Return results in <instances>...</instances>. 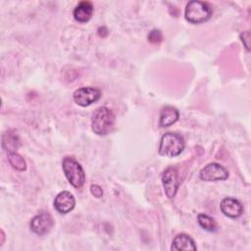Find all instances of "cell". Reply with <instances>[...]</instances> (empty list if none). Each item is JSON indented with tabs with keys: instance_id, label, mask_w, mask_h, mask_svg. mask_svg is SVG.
Masks as SVG:
<instances>
[{
	"instance_id": "7a4b0ae2",
	"label": "cell",
	"mask_w": 251,
	"mask_h": 251,
	"mask_svg": "<svg viewBox=\"0 0 251 251\" xmlns=\"http://www.w3.org/2000/svg\"><path fill=\"white\" fill-rule=\"evenodd\" d=\"M184 139L180 134L174 132L165 133L160 140L158 152L162 156L176 157L179 155L184 149Z\"/></svg>"
},
{
	"instance_id": "6da1fadb",
	"label": "cell",
	"mask_w": 251,
	"mask_h": 251,
	"mask_svg": "<svg viewBox=\"0 0 251 251\" xmlns=\"http://www.w3.org/2000/svg\"><path fill=\"white\" fill-rule=\"evenodd\" d=\"M115 124V115L109 108L102 106L97 108L92 114L91 128L98 135L108 134Z\"/></svg>"
},
{
	"instance_id": "d6986e66",
	"label": "cell",
	"mask_w": 251,
	"mask_h": 251,
	"mask_svg": "<svg viewBox=\"0 0 251 251\" xmlns=\"http://www.w3.org/2000/svg\"><path fill=\"white\" fill-rule=\"evenodd\" d=\"M90 191H91L92 195H94L97 198H99V197H101L103 195L102 188L99 185H97V184H92L90 186Z\"/></svg>"
},
{
	"instance_id": "5bb4252c",
	"label": "cell",
	"mask_w": 251,
	"mask_h": 251,
	"mask_svg": "<svg viewBox=\"0 0 251 251\" xmlns=\"http://www.w3.org/2000/svg\"><path fill=\"white\" fill-rule=\"evenodd\" d=\"M2 145L5 150H8V152H16L18 146H19V139L16 134L9 132H6L3 135Z\"/></svg>"
},
{
	"instance_id": "8992f818",
	"label": "cell",
	"mask_w": 251,
	"mask_h": 251,
	"mask_svg": "<svg viewBox=\"0 0 251 251\" xmlns=\"http://www.w3.org/2000/svg\"><path fill=\"white\" fill-rule=\"evenodd\" d=\"M100 97V89L91 86L80 87L74 92V101L81 107H86L93 104L94 102L98 101Z\"/></svg>"
},
{
	"instance_id": "7c38bea8",
	"label": "cell",
	"mask_w": 251,
	"mask_h": 251,
	"mask_svg": "<svg viewBox=\"0 0 251 251\" xmlns=\"http://www.w3.org/2000/svg\"><path fill=\"white\" fill-rule=\"evenodd\" d=\"M179 117L178 111L172 106H166L162 108L159 117V126L162 127L170 126L175 124Z\"/></svg>"
},
{
	"instance_id": "2e32d148",
	"label": "cell",
	"mask_w": 251,
	"mask_h": 251,
	"mask_svg": "<svg viewBox=\"0 0 251 251\" xmlns=\"http://www.w3.org/2000/svg\"><path fill=\"white\" fill-rule=\"evenodd\" d=\"M197 220L200 226L203 227L204 229L208 231H215L217 229V224L212 217L206 214H199L197 217Z\"/></svg>"
},
{
	"instance_id": "277c9868",
	"label": "cell",
	"mask_w": 251,
	"mask_h": 251,
	"mask_svg": "<svg viewBox=\"0 0 251 251\" xmlns=\"http://www.w3.org/2000/svg\"><path fill=\"white\" fill-rule=\"evenodd\" d=\"M64 174L75 188H80L85 181V174L80 164L73 157H65L62 163Z\"/></svg>"
},
{
	"instance_id": "4fadbf2b",
	"label": "cell",
	"mask_w": 251,
	"mask_h": 251,
	"mask_svg": "<svg viewBox=\"0 0 251 251\" xmlns=\"http://www.w3.org/2000/svg\"><path fill=\"white\" fill-rule=\"evenodd\" d=\"M171 249L176 250V251H178V250H196L197 247L195 245L194 240L188 234L179 233L174 238Z\"/></svg>"
},
{
	"instance_id": "9a60e30c",
	"label": "cell",
	"mask_w": 251,
	"mask_h": 251,
	"mask_svg": "<svg viewBox=\"0 0 251 251\" xmlns=\"http://www.w3.org/2000/svg\"><path fill=\"white\" fill-rule=\"evenodd\" d=\"M8 161L10 165L18 171H25L26 169L25 159L17 152H8Z\"/></svg>"
},
{
	"instance_id": "e0dca14e",
	"label": "cell",
	"mask_w": 251,
	"mask_h": 251,
	"mask_svg": "<svg viewBox=\"0 0 251 251\" xmlns=\"http://www.w3.org/2000/svg\"><path fill=\"white\" fill-rule=\"evenodd\" d=\"M162 32L159 29H152L148 34V40L151 43H159L162 41Z\"/></svg>"
},
{
	"instance_id": "ba28073f",
	"label": "cell",
	"mask_w": 251,
	"mask_h": 251,
	"mask_svg": "<svg viewBox=\"0 0 251 251\" xmlns=\"http://www.w3.org/2000/svg\"><path fill=\"white\" fill-rule=\"evenodd\" d=\"M29 226L30 229L34 233L38 235H44L51 230L54 226V221L49 213L41 212L32 218Z\"/></svg>"
},
{
	"instance_id": "52a82bcc",
	"label": "cell",
	"mask_w": 251,
	"mask_h": 251,
	"mask_svg": "<svg viewBox=\"0 0 251 251\" xmlns=\"http://www.w3.org/2000/svg\"><path fill=\"white\" fill-rule=\"evenodd\" d=\"M199 177L204 181L225 180L228 177V172L218 163H210L200 171Z\"/></svg>"
},
{
	"instance_id": "9c48e42d",
	"label": "cell",
	"mask_w": 251,
	"mask_h": 251,
	"mask_svg": "<svg viewBox=\"0 0 251 251\" xmlns=\"http://www.w3.org/2000/svg\"><path fill=\"white\" fill-rule=\"evenodd\" d=\"M75 205V199L74 195L69 191H61L54 199V207L61 214H67L71 212Z\"/></svg>"
},
{
	"instance_id": "8fae6325",
	"label": "cell",
	"mask_w": 251,
	"mask_h": 251,
	"mask_svg": "<svg viewBox=\"0 0 251 251\" xmlns=\"http://www.w3.org/2000/svg\"><path fill=\"white\" fill-rule=\"evenodd\" d=\"M93 14V5L89 1L79 2L74 10V18L79 23L88 22Z\"/></svg>"
},
{
	"instance_id": "ac0fdd59",
	"label": "cell",
	"mask_w": 251,
	"mask_h": 251,
	"mask_svg": "<svg viewBox=\"0 0 251 251\" xmlns=\"http://www.w3.org/2000/svg\"><path fill=\"white\" fill-rule=\"evenodd\" d=\"M249 37H250V32H249L248 30L243 31V32L240 34L241 41H242V43L244 44V47L246 48V50H248V51H249Z\"/></svg>"
},
{
	"instance_id": "5b68a950",
	"label": "cell",
	"mask_w": 251,
	"mask_h": 251,
	"mask_svg": "<svg viewBox=\"0 0 251 251\" xmlns=\"http://www.w3.org/2000/svg\"><path fill=\"white\" fill-rule=\"evenodd\" d=\"M165 193L169 199H173L176 196L177 188L179 186V178L177 170L175 167L167 168L161 176Z\"/></svg>"
},
{
	"instance_id": "30bf717a",
	"label": "cell",
	"mask_w": 251,
	"mask_h": 251,
	"mask_svg": "<svg viewBox=\"0 0 251 251\" xmlns=\"http://www.w3.org/2000/svg\"><path fill=\"white\" fill-rule=\"evenodd\" d=\"M221 211L223 214L229 218H238L243 212L241 203L234 198H225L221 202Z\"/></svg>"
},
{
	"instance_id": "3957f363",
	"label": "cell",
	"mask_w": 251,
	"mask_h": 251,
	"mask_svg": "<svg viewBox=\"0 0 251 251\" xmlns=\"http://www.w3.org/2000/svg\"><path fill=\"white\" fill-rule=\"evenodd\" d=\"M213 13L211 5L203 1H190L184 11L185 20L191 24H201L207 22Z\"/></svg>"
}]
</instances>
